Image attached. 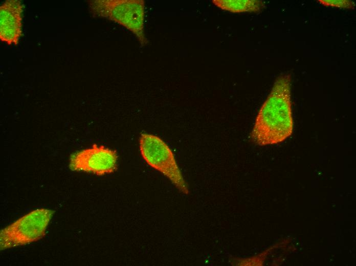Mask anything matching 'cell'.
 <instances>
[{
    "label": "cell",
    "instance_id": "6da1fadb",
    "mask_svg": "<svg viewBox=\"0 0 356 266\" xmlns=\"http://www.w3.org/2000/svg\"><path fill=\"white\" fill-rule=\"evenodd\" d=\"M291 76L280 74L255 119L251 133L254 143L260 146L277 144L290 136L293 129L291 101Z\"/></svg>",
    "mask_w": 356,
    "mask_h": 266
},
{
    "label": "cell",
    "instance_id": "7a4b0ae2",
    "mask_svg": "<svg viewBox=\"0 0 356 266\" xmlns=\"http://www.w3.org/2000/svg\"><path fill=\"white\" fill-rule=\"evenodd\" d=\"M140 151L146 163L165 175L182 193L188 195L189 189L171 149L162 139L143 133L139 137Z\"/></svg>",
    "mask_w": 356,
    "mask_h": 266
},
{
    "label": "cell",
    "instance_id": "3957f363",
    "mask_svg": "<svg viewBox=\"0 0 356 266\" xmlns=\"http://www.w3.org/2000/svg\"><path fill=\"white\" fill-rule=\"evenodd\" d=\"M54 213L51 209H36L2 229L0 232L1 250L24 246L41 239Z\"/></svg>",
    "mask_w": 356,
    "mask_h": 266
},
{
    "label": "cell",
    "instance_id": "277c9868",
    "mask_svg": "<svg viewBox=\"0 0 356 266\" xmlns=\"http://www.w3.org/2000/svg\"><path fill=\"white\" fill-rule=\"evenodd\" d=\"M89 4L93 13L115 21L126 28L137 36L142 45L147 43L143 29V1H93Z\"/></svg>",
    "mask_w": 356,
    "mask_h": 266
},
{
    "label": "cell",
    "instance_id": "5b68a950",
    "mask_svg": "<svg viewBox=\"0 0 356 266\" xmlns=\"http://www.w3.org/2000/svg\"><path fill=\"white\" fill-rule=\"evenodd\" d=\"M118 155L115 150L93 144L70 157L69 167L73 171L101 176L115 172L118 168Z\"/></svg>",
    "mask_w": 356,
    "mask_h": 266
},
{
    "label": "cell",
    "instance_id": "8992f818",
    "mask_svg": "<svg viewBox=\"0 0 356 266\" xmlns=\"http://www.w3.org/2000/svg\"><path fill=\"white\" fill-rule=\"evenodd\" d=\"M23 5L18 0H7L0 7V39L17 45L22 34Z\"/></svg>",
    "mask_w": 356,
    "mask_h": 266
},
{
    "label": "cell",
    "instance_id": "52a82bcc",
    "mask_svg": "<svg viewBox=\"0 0 356 266\" xmlns=\"http://www.w3.org/2000/svg\"><path fill=\"white\" fill-rule=\"evenodd\" d=\"M213 4L220 9L234 13L258 12L264 3L258 0H214Z\"/></svg>",
    "mask_w": 356,
    "mask_h": 266
},
{
    "label": "cell",
    "instance_id": "ba28073f",
    "mask_svg": "<svg viewBox=\"0 0 356 266\" xmlns=\"http://www.w3.org/2000/svg\"><path fill=\"white\" fill-rule=\"evenodd\" d=\"M318 2L326 7L344 9H353L355 7L354 2L350 0H318Z\"/></svg>",
    "mask_w": 356,
    "mask_h": 266
}]
</instances>
